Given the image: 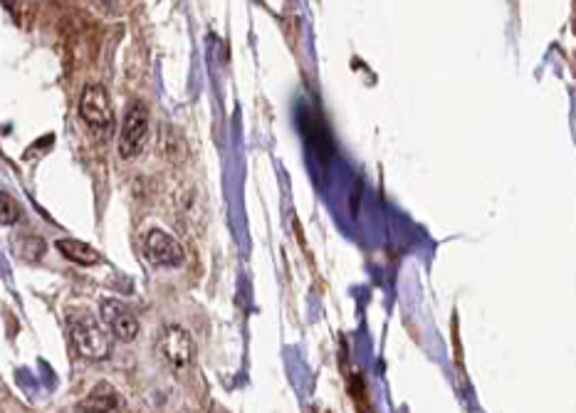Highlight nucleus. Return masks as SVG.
<instances>
[{"mask_svg": "<svg viewBox=\"0 0 576 413\" xmlns=\"http://www.w3.org/2000/svg\"><path fill=\"white\" fill-rule=\"evenodd\" d=\"M75 413H122V396L109 381H99L80 401Z\"/></svg>", "mask_w": 576, "mask_h": 413, "instance_id": "7", "label": "nucleus"}, {"mask_svg": "<svg viewBox=\"0 0 576 413\" xmlns=\"http://www.w3.org/2000/svg\"><path fill=\"white\" fill-rule=\"evenodd\" d=\"M20 221V206L10 193L0 191V226H13Z\"/></svg>", "mask_w": 576, "mask_h": 413, "instance_id": "9", "label": "nucleus"}, {"mask_svg": "<svg viewBox=\"0 0 576 413\" xmlns=\"http://www.w3.org/2000/svg\"><path fill=\"white\" fill-rule=\"evenodd\" d=\"M141 250H144V258L149 260L156 268H178V265L186 260V250L178 243L171 233L166 230H149L144 235V243H141Z\"/></svg>", "mask_w": 576, "mask_h": 413, "instance_id": "4", "label": "nucleus"}, {"mask_svg": "<svg viewBox=\"0 0 576 413\" xmlns=\"http://www.w3.org/2000/svg\"><path fill=\"white\" fill-rule=\"evenodd\" d=\"M80 117L97 137L107 139L114 127L112 99L102 85H87L80 94Z\"/></svg>", "mask_w": 576, "mask_h": 413, "instance_id": "2", "label": "nucleus"}, {"mask_svg": "<svg viewBox=\"0 0 576 413\" xmlns=\"http://www.w3.org/2000/svg\"><path fill=\"white\" fill-rule=\"evenodd\" d=\"M55 248H57V253L65 255L67 260H72V263H77V265H85V268H89V265H97V263H99V253H97V250H94L92 245L82 243V240L62 238V240H57Z\"/></svg>", "mask_w": 576, "mask_h": 413, "instance_id": "8", "label": "nucleus"}, {"mask_svg": "<svg viewBox=\"0 0 576 413\" xmlns=\"http://www.w3.org/2000/svg\"><path fill=\"white\" fill-rule=\"evenodd\" d=\"M70 339L77 354L89 362H104L112 354V334L92 315H80L70 322Z\"/></svg>", "mask_w": 576, "mask_h": 413, "instance_id": "1", "label": "nucleus"}, {"mask_svg": "<svg viewBox=\"0 0 576 413\" xmlns=\"http://www.w3.org/2000/svg\"><path fill=\"white\" fill-rule=\"evenodd\" d=\"M149 109L146 104L132 102L129 109L124 112L122 119V132H119V156L124 161H132L141 151L146 149V141H149Z\"/></svg>", "mask_w": 576, "mask_h": 413, "instance_id": "3", "label": "nucleus"}, {"mask_svg": "<svg viewBox=\"0 0 576 413\" xmlns=\"http://www.w3.org/2000/svg\"><path fill=\"white\" fill-rule=\"evenodd\" d=\"M159 352L174 369L188 367V364H191L193 344L186 329H181L178 324H169V327H164V332H161V337H159Z\"/></svg>", "mask_w": 576, "mask_h": 413, "instance_id": "5", "label": "nucleus"}, {"mask_svg": "<svg viewBox=\"0 0 576 413\" xmlns=\"http://www.w3.org/2000/svg\"><path fill=\"white\" fill-rule=\"evenodd\" d=\"M102 322L109 329L114 339L119 342H134L136 334H139V322L132 315L129 307H124L122 302L104 300L102 302Z\"/></svg>", "mask_w": 576, "mask_h": 413, "instance_id": "6", "label": "nucleus"}]
</instances>
